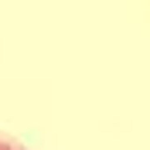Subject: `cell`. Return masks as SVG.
Instances as JSON below:
<instances>
[{"instance_id":"1","label":"cell","mask_w":150,"mask_h":150,"mask_svg":"<svg viewBox=\"0 0 150 150\" xmlns=\"http://www.w3.org/2000/svg\"><path fill=\"white\" fill-rule=\"evenodd\" d=\"M0 150H28L21 140H14V137H7V133H0Z\"/></svg>"}]
</instances>
